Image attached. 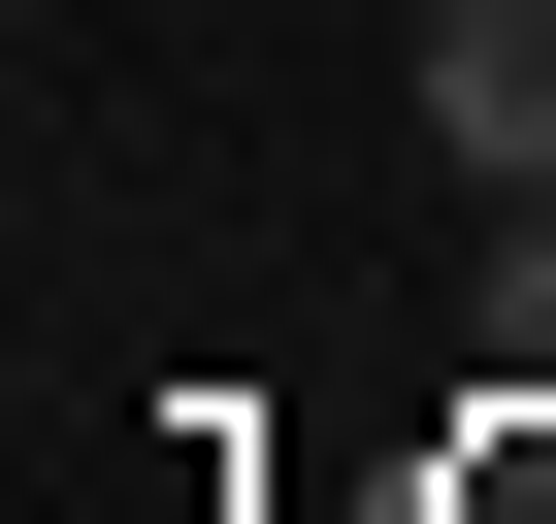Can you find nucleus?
Listing matches in <instances>:
<instances>
[{"label":"nucleus","mask_w":556,"mask_h":524,"mask_svg":"<svg viewBox=\"0 0 556 524\" xmlns=\"http://www.w3.org/2000/svg\"><path fill=\"white\" fill-rule=\"evenodd\" d=\"M426 132L491 197H556V0H426Z\"/></svg>","instance_id":"1"},{"label":"nucleus","mask_w":556,"mask_h":524,"mask_svg":"<svg viewBox=\"0 0 556 524\" xmlns=\"http://www.w3.org/2000/svg\"><path fill=\"white\" fill-rule=\"evenodd\" d=\"M426 524H556V361H523V394H458V426H426Z\"/></svg>","instance_id":"2"},{"label":"nucleus","mask_w":556,"mask_h":524,"mask_svg":"<svg viewBox=\"0 0 556 524\" xmlns=\"http://www.w3.org/2000/svg\"><path fill=\"white\" fill-rule=\"evenodd\" d=\"M523 361H556V229H523Z\"/></svg>","instance_id":"3"}]
</instances>
